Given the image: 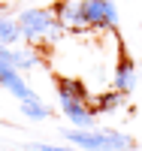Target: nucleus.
Here are the masks:
<instances>
[{"label":"nucleus","instance_id":"nucleus-1","mask_svg":"<svg viewBox=\"0 0 142 151\" xmlns=\"http://www.w3.org/2000/svg\"><path fill=\"white\" fill-rule=\"evenodd\" d=\"M67 142L82 151H133V139L115 130H94V127H76L67 130Z\"/></svg>","mask_w":142,"mask_h":151},{"label":"nucleus","instance_id":"nucleus-2","mask_svg":"<svg viewBox=\"0 0 142 151\" xmlns=\"http://www.w3.org/2000/svg\"><path fill=\"white\" fill-rule=\"evenodd\" d=\"M18 27H21V36L24 40H48V36H58L61 33V21L51 9H27L18 15Z\"/></svg>","mask_w":142,"mask_h":151},{"label":"nucleus","instance_id":"nucleus-3","mask_svg":"<svg viewBox=\"0 0 142 151\" xmlns=\"http://www.w3.org/2000/svg\"><path fill=\"white\" fill-rule=\"evenodd\" d=\"M79 15H82L85 30L88 27H106V30L118 27V9H115L112 0H82Z\"/></svg>","mask_w":142,"mask_h":151},{"label":"nucleus","instance_id":"nucleus-4","mask_svg":"<svg viewBox=\"0 0 142 151\" xmlns=\"http://www.w3.org/2000/svg\"><path fill=\"white\" fill-rule=\"evenodd\" d=\"M58 97H61L63 115H67L76 127H94V112L85 106V97L73 94V91H67V88H61V85H58Z\"/></svg>","mask_w":142,"mask_h":151},{"label":"nucleus","instance_id":"nucleus-5","mask_svg":"<svg viewBox=\"0 0 142 151\" xmlns=\"http://www.w3.org/2000/svg\"><path fill=\"white\" fill-rule=\"evenodd\" d=\"M133 82H136V73H133V60H121L118 64V70H115V91L118 94H127L133 88Z\"/></svg>","mask_w":142,"mask_h":151},{"label":"nucleus","instance_id":"nucleus-6","mask_svg":"<svg viewBox=\"0 0 142 151\" xmlns=\"http://www.w3.org/2000/svg\"><path fill=\"white\" fill-rule=\"evenodd\" d=\"M58 21H61V27H76V30H85L82 15H79V3H61V6H58Z\"/></svg>","mask_w":142,"mask_h":151},{"label":"nucleus","instance_id":"nucleus-7","mask_svg":"<svg viewBox=\"0 0 142 151\" xmlns=\"http://www.w3.org/2000/svg\"><path fill=\"white\" fill-rule=\"evenodd\" d=\"M18 40H24V36H21V27H18V21H12V18H3V15H0V42H3V45H15Z\"/></svg>","mask_w":142,"mask_h":151},{"label":"nucleus","instance_id":"nucleus-8","mask_svg":"<svg viewBox=\"0 0 142 151\" xmlns=\"http://www.w3.org/2000/svg\"><path fill=\"white\" fill-rule=\"evenodd\" d=\"M21 112H24L30 121H45V118L51 115L48 106L43 103V100H24V103H21Z\"/></svg>","mask_w":142,"mask_h":151},{"label":"nucleus","instance_id":"nucleus-9","mask_svg":"<svg viewBox=\"0 0 142 151\" xmlns=\"http://www.w3.org/2000/svg\"><path fill=\"white\" fill-rule=\"evenodd\" d=\"M12 64H15L18 70H30L36 64V55H27V52H15L12 48Z\"/></svg>","mask_w":142,"mask_h":151},{"label":"nucleus","instance_id":"nucleus-10","mask_svg":"<svg viewBox=\"0 0 142 151\" xmlns=\"http://www.w3.org/2000/svg\"><path fill=\"white\" fill-rule=\"evenodd\" d=\"M30 151H79V148H61V145H43V142H33Z\"/></svg>","mask_w":142,"mask_h":151},{"label":"nucleus","instance_id":"nucleus-11","mask_svg":"<svg viewBox=\"0 0 142 151\" xmlns=\"http://www.w3.org/2000/svg\"><path fill=\"white\" fill-rule=\"evenodd\" d=\"M118 91H115V94H106V97H100V109H106V106H118Z\"/></svg>","mask_w":142,"mask_h":151},{"label":"nucleus","instance_id":"nucleus-12","mask_svg":"<svg viewBox=\"0 0 142 151\" xmlns=\"http://www.w3.org/2000/svg\"><path fill=\"white\" fill-rule=\"evenodd\" d=\"M3 48H9V45H3V42H0V52H3Z\"/></svg>","mask_w":142,"mask_h":151}]
</instances>
